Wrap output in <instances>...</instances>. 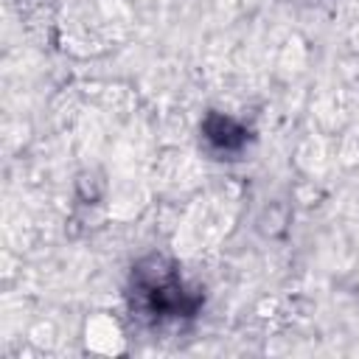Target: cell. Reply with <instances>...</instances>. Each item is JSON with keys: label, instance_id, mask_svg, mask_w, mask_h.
<instances>
[{"label": "cell", "instance_id": "cell-1", "mask_svg": "<svg viewBox=\"0 0 359 359\" xmlns=\"http://www.w3.org/2000/svg\"><path fill=\"white\" fill-rule=\"evenodd\" d=\"M126 300L132 317L146 325L191 320L205 303V294L191 286L180 266L165 255H146L129 272Z\"/></svg>", "mask_w": 359, "mask_h": 359}, {"label": "cell", "instance_id": "cell-2", "mask_svg": "<svg viewBox=\"0 0 359 359\" xmlns=\"http://www.w3.org/2000/svg\"><path fill=\"white\" fill-rule=\"evenodd\" d=\"M199 140L216 160H238L250 146V129L224 112H208L199 123Z\"/></svg>", "mask_w": 359, "mask_h": 359}]
</instances>
